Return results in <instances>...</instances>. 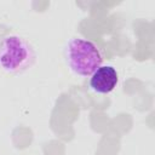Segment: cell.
<instances>
[{
	"label": "cell",
	"mask_w": 155,
	"mask_h": 155,
	"mask_svg": "<svg viewBox=\"0 0 155 155\" xmlns=\"http://www.w3.org/2000/svg\"><path fill=\"white\" fill-rule=\"evenodd\" d=\"M64 57L69 69L82 78L90 76L103 62L98 46L84 38H71L65 44Z\"/></svg>",
	"instance_id": "cell-2"
},
{
	"label": "cell",
	"mask_w": 155,
	"mask_h": 155,
	"mask_svg": "<svg viewBox=\"0 0 155 155\" xmlns=\"http://www.w3.org/2000/svg\"><path fill=\"white\" fill-rule=\"evenodd\" d=\"M119 74L111 65H101L91 75L88 80L90 88L98 94H108L116 87Z\"/></svg>",
	"instance_id": "cell-3"
},
{
	"label": "cell",
	"mask_w": 155,
	"mask_h": 155,
	"mask_svg": "<svg viewBox=\"0 0 155 155\" xmlns=\"http://www.w3.org/2000/svg\"><path fill=\"white\" fill-rule=\"evenodd\" d=\"M35 51L24 38L6 35L0 40V69L10 75L28 70L35 62Z\"/></svg>",
	"instance_id": "cell-1"
}]
</instances>
